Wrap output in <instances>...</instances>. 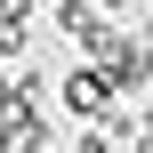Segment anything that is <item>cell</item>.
<instances>
[{"instance_id": "cell-9", "label": "cell", "mask_w": 153, "mask_h": 153, "mask_svg": "<svg viewBox=\"0 0 153 153\" xmlns=\"http://www.w3.org/2000/svg\"><path fill=\"white\" fill-rule=\"evenodd\" d=\"M0 153H16V145H8V129H0Z\"/></svg>"}, {"instance_id": "cell-6", "label": "cell", "mask_w": 153, "mask_h": 153, "mask_svg": "<svg viewBox=\"0 0 153 153\" xmlns=\"http://www.w3.org/2000/svg\"><path fill=\"white\" fill-rule=\"evenodd\" d=\"M65 153H113V137H105V129H81V137H73Z\"/></svg>"}, {"instance_id": "cell-5", "label": "cell", "mask_w": 153, "mask_h": 153, "mask_svg": "<svg viewBox=\"0 0 153 153\" xmlns=\"http://www.w3.org/2000/svg\"><path fill=\"white\" fill-rule=\"evenodd\" d=\"M32 56V16H0V65H24Z\"/></svg>"}, {"instance_id": "cell-1", "label": "cell", "mask_w": 153, "mask_h": 153, "mask_svg": "<svg viewBox=\"0 0 153 153\" xmlns=\"http://www.w3.org/2000/svg\"><path fill=\"white\" fill-rule=\"evenodd\" d=\"M81 48H89V65H97L121 97H145V89H153V56H145V40H137L129 24H97Z\"/></svg>"}, {"instance_id": "cell-4", "label": "cell", "mask_w": 153, "mask_h": 153, "mask_svg": "<svg viewBox=\"0 0 153 153\" xmlns=\"http://www.w3.org/2000/svg\"><path fill=\"white\" fill-rule=\"evenodd\" d=\"M48 24H56L65 40H89V32H97V24H113V16H105L97 0H56V8H48Z\"/></svg>"}, {"instance_id": "cell-8", "label": "cell", "mask_w": 153, "mask_h": 153, "mask_svg": "<svg viewBox=\"0 0 153 153\" xmlns=\"http://www.w3.org/2000/svg\"><path fill=\"white\" fill-rule=\"evenodd\" d=\"M97 8H105V16H113V24H121V16H129V8H137V0H97Z\"/></svg>"}, {"instance_id": "cell-3", "label": "cell", "mask_w": 153, "mask_h": 153, "mask_svg": "<svg viewBox=\"0 0 153 153\" xmlns=\"http://www.w3.org/2000/svg\"><path fill=\"white\" fill-rule=\"evenodd\" d=\"M0 129H8L16 153H48L56 145V113H48V105H16V113H0Z\"/></svg>"}, {"instance_id": "cell-2", "label": "cell", "mask_w": 153, "mask_h": 153, "mask_svg": "<svg viewBox=\"0 0 153 153\" xmlns=\"http://www.w3.org/2000/svg\"><path fill=\"white\" fill-rule=\"evenodd\" d=\"M56 105H65L73 121H89V129H105V121H113V105H129V97H121V89H113V81H105V73H97L89 56H81V65H73V73L56 81Z\"/></svg>"}, {"instance_id": "cell-7", "label": "cell", "mask_w": 153, "mask_h": 153, "mask_svg": "<svg viewBox=\"0 0 153 153\" xmlns=\"http://www.w3.org/2000/svg\"><path fill=\"white\" fill-rule=\"evenodd\" d=\"M0 113H16V73L0 65Z\"/></svg>"}]
</instances>
